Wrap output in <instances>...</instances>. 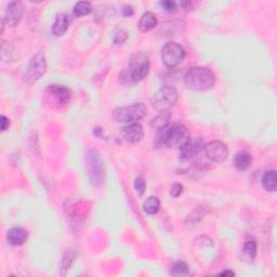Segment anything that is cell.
Masks as SVG:
<instances>
[{"instance_id": "obj_2", "label": "cell", "mask_w": 277, "mask_h": 277, "mask_svg": "<svg viewBox=\"0 0 277 277\" xmlns=\"http://www.w3.org/2000/svg\"><path fill=\"white\" fill-rule=\"evenodd\" d=\"M191 133L189 129L182 125L163 129L157 138L159 145H164L169 149H182L191 141Z\"/></svg>"}, {"instance_id": "obj_17", "label": "cell", "mask_w": 277, "mask_h": 277, "mask_svg": "<svg viewBox=\"0 0 277 277\" xmlns=\"http://www.w3.org/2000/svg\"><path fill=\"white\" fill-rule=\"evenodd\" d=\"M253 164V156L247 152H238L234 156L233 165L238 171H245Z\"/></svg>"}, {"instance_id": "obj_20", "label": "cell", "mask_w": 277, "mask_h": 277, "mask_svg": "<svg viewBox=\"0 0 277 277\" xmlns=\"http://www.w3.org/2000/svg\"><path fill=\"white\" fill-rule=\"evenodd\" d=\"M160 209V200L156 196H149V197L144 201L143 210L148 214H156Z\"/></svg>"}, {"instance_id": "obj_25", "label": "cell", "mask_w": 277, "mask_h": 277, "mask_svg": "<svg viewBox=\"0 0 277 277\" xmlns=\"http://www.w3.org/2000/svg\"><path fill=\"white\" fill-rule=\"evenodd\" d=\"M134 189L137 191L139 196H142L145 193V189H147V183L142 177H138L134 180Z\"/></svg>"}, {"instance_id": "obj_23", "label": "cell", "mask_w": 277, "mask_h": 277, "mask_svg": "<svg viewBox=\"0 0 277 277\" xmlns=\"http://www.w3.org/2000/svg\"><path fill=\"white\" fill-rule=\"evenodd\" d=\"M76 256H77V253L74 249L68 250L67 253L64 255L62 260V266H61L62 268L61 270L64 271L63 274H66V271H68V269L72 266L73 262L75 261V259H76Z\"/></svg>"}, {"instance_id": "obj_16", "label": "cell", "mask_w": 277, "mask_h": 277, "mask_svg": "<svg viewBox=\"0 0 277 277\" xmlns=\"http://www.w3.org/2000/svg\"><path fill=\"white\" fill-rule=\"evenodd\" d=\"M157 18H156L155 14L153 12H145L139 22L138 27L140 29V32L147 33L149 32L150 29L155 28L157 26Z\"/></svg>"}, {"instance_id": "obj_24", "label": "cell", "mask_w": 277, "mask_h": 277, "mask_svg": "<svg viewBox=\"0 0 277 277\" xmlns=\"http://www.w3.org/2000/svg\"><path fill=\"white\" fill-rule=\"evenodd\" d=\"M244 254L246 256H248L250 260H254L256 255V243L255 240H249L244 245Z\"/></svg>"}, {"instance_id": "obj_29", "label": "cell", "mask_w": 277, "mask_h": 277, "mask_svg": "<svg viewBox=\"0 0 277 277\" xmlns=\"http://www.w3.org/2000/svg\"><path fill=\"white\" fill-rule=\"evenodd\" d=\"M0 127H1V131H6L10 127V120L3 115L0 117Z\"/></svg>"}, {"instance_id": "obj_10", "label": "cell", "mask_w": 277, "mask_h": 277, "mask_svg": "<svg viewBox=\"0 0 277 277\" xmlns=\"http://www.w3.org/2000/svg\"><path fill=\"white\" fill-rule=\"evenodd\" d=\"M23 13H24V6L22 2L13 1L11 3H9L6 14H4L3 17L2 26L14 27L22 20Z\"/></svg>"}, {"instance_id": "obj_14", "label": "cell", "mask_w": 277, "mask_h": 277, "mask_svg": "<svg viewBox=\"0 0 277 277\" xmlns=\"http://www.w3.org/2000/svg\"><path fill=\"white\" fill-rule=\"evenodd\" d=\"M28 239L27 231L22 228H12L8 231L7 240L12 246H22Z\"/></svg>"}, {"instance_id": "obj_18", "label": "cell", "mask_w": 277, "mask_h": 277, "mask_svg": "<svg viewBox=\"0 0 277 277\" xmlns=\"http://www.w3.org/2000/svg\"><path fill=\"white\" fill-rule=\"evenodd\" d=\"M262 185L268 192H275L277 189V175L275 170L266 171L262 177Z\"/></svg>"}, {"instance_id": "obj_11", "label": "cell", "mask_w": 277, "mask_h": 277, "mask_svg": "<svg viewBox=\"0 0 277 277\" xmlns=\"http://www.w3.org/2000/svg\"><path fill=\"white\" fill-rule=\"evenodd\" d=\"M122 137L129 143H138L144 137V130L142 125L138 123L130 124L129 126H126L120 131Z\"/></svg>"}, {"instance_id": "obj_30", "label": "cell", "mask_w": 277, "mask_h": 277, "mask_svg": "<svg viewBox=\"0 0 277 277\" xmlns=\"http://www.w3.org/2000/svg\"><path fill=\"white\" fill-rule=\"evenodd\" d=\"M123 14L125 17H130V16H132L133 14V9L131 6H125L124 9H123Z\"/></svg>"}, {"instance_id": "obj_19", "label": "cell", "mask_w": 277, "mask_h": 277, "mask_svg": "<svg viewBox=\"0 0 277 277\" xmlns=\"http://www.w3.org/2000/svg\"><path fill=\"white\" fill-rule=\"evenodd\" d=\"M170 117H171V115L169 112H160L157 116H156V117L152 119L150 126H152V128H154L155 130L162 131L168 126L170 122Z\"/></svg>"}, {"instance_id": "obj_31", "label": "cell", "mask_w": 277, "mask_h": 277, "mask_svg": "<svg viewBox=\"0 0 277 277\" xmlns=\"http://www.w3.org/2000/svg\"><path fill=\"white\" fill-rule=\"evenodd\" d=\"M221 276H234V272H232L230 270H226V271H223V272H221L220 273Z\"/></svg>"}, {"instance_id": "obj_22", "label": "cell", "mask_w": 277, "mask_h": 277, "mask_svg": "<svg viewBox=\"0 0 277 277\" xmlns=\"http://www.w3.org/2000/svg\"><path fill=\"white\" fill-rule=\"evenodd\" d=\"M190 273L189 265L183 261L174 262L171 266V274L174 276H185Z\"/></svg>"}, {"instance_id": "obj_12", "label": "cell", "mask_w": 277, "mask_h": 277, "mask_svg": "<svg viewBox=\"0 0 277 277\" xmlns=\"http://www.w3.org/2000/svg\"><path fill=\"white\" fill-rule=\"evenodd\" d=\"M203 149L204 147L201 141L191 139L190 142L181 149V159L184 160V162L193 159L195 156H197L201 152Z\"/></svg>"}, {"instance_id": "obj_13", "label": "cell", "mask_w": 277, "mask_h": 277, "mask_svg": "<svg viewBox=\"0 0 277 277\" xmlns=\"http://www.w3.org/2000/svg\"><path fill=\"white\" fill-rule=\"evenodd\" d=\"M48 92L58 101L60 104H66L72 98V91L65 85H51L48 87Z\"/></svg>"}, {"instance_id": "obj_26", "label": "cell", "mask_w": 277, "mask_h": 277, "mask_svg": "<svg viewBox=\"0 0 277 277\" xmlns=\"http://www.w3.org/2000/svg\"><path fill=\"white\" fill-rule=\"evenodd\" d=\"M160 6L167 12H174L177 11L178 4L175 1H172V0H164V1L160 2Z\"/></svg>"}, {"instance_id": "obj_15", "label": "cell", "mask_w": 277, "mask_h": 277, "mask_svg": "<svg viewBox=\"0 0 277 277\" xmlns=\"http://www.w3.org/2000/svg\"><path fill=\"white\" fill-rule=\"evenodd\" d=\"M69 26V20L66 14L59 13L55 17L54 23L52 25V34L57 37H61L67 32Z\"/></svg>"}, {"instance_id": "obj_21", "label": "cell", "mask_w": 277, "mask_h": 277, "mask_svg": "<svg viewBox=\"0 0 277 277\" xmlns=\"http://www.w3.org/2000/svg\"><path fill=\"white\" fill-rule=\"evenodd\" d=\"M91 11H92V6L91 3L88 1H79L75 4V7L73 9L74 16L78 18L88 16V14L91 13Z\"/></svg>"}, {"instance_id": "obj_9", "label": "cell", "mask_w": 277, "mask_h": 277, "mask_svg": "<svg viewBox=\"0 0 277 277\" xmlns=\"http://www.w3.org/2000/svg\"><path fill=\"white\" fill-rule=\"evenodd\" d=\"M206 156L213 163H223L229 156V149L221 141H211L204 147Z\"/></svg>"}, {"instance_id": "obj_4", "label": "cell", "mask_w": 277, "mask_h": 277, "mask_svg": "<svg viewBox=\"0 0 277 277\" xmlns=\"http://www.w3.org/2000/svg\"><path fill=\"white\" fill-rule=\"evenodd\" d=\"M148 109L143 103H134L129 107H117L113 110V118L117 123L133 124L147 116Z\"/></svg>"}, {"instance_id": "obj_8", "label": "cell", "mask_w": 277, "mask_h": 277, "mask_svg": "<svg viewBox=\"0 0 277 277\" xmlns=\"http://www.w3.org/2000/svg\"><path fill=\"white\" fill-rule=\"evenodd\" d=\"M186 52L181 44L170 42L165 44L162 49V60L163 63L167 67H177L184 61Z\"/></svg>"}, {"instance_id": "obj_7", "label": "cell", "mask_w": 277, "mask_h": 277, "mask_svg": "<svg viewBox=\"0 0 277 277\" xmlns=\"http://www.w3.org/2000/svg\"><path fill=\"white\" fill-rule=\"evenodd\" d=\"M149 58L147 53L137 52L130 58L128 63L129 76L133 82H141L149 75Z\"/></svg>"}, {"instance_id": "obj_6", "label": "cell", "mask_w": 277, "mask_h": 277, "mask_svg": "<svg viewBox=\"0 0 277 277\" xmlns=\"http://www.w3.org/2000/svg\"><path fill=\"white\" fill-rule=\"evenodd\" d=\"M47 61L44 54L38 52L29 60L26 70L24 73V82L28 85H32L42 78L47 72Z\"/></svg>"}, {"instance_id": "obj_5", "label": "cell", "mask_w": 277, "mask_h": 277, "mask_svg": "<svg viewBox=\"0 0 277 277\" xmlns=\"http://www.w3.org/2000/svg\"><path fill=\"white\" fill-rule=\"evenodd\" d=\"M179 100V93L177 89L171 87V85H166V87L160 88L158 91H156L153 95L150 103L152 107L158 110V112H168V110L173 107L175 103Z\"/></svg>"}, {"instance_id": "obj_3", "label": "cell", "mask_w": 277, "mask_h": 277, "mask_svg": "<svg viewBox=\"0 0 277 277\" xmlns=\"http://www.w3.org/2000/svg\"><path fill=\"white\" fill-rule=\"evenodd\" d=\"M85 168L91 185L101 186L104 183L105 167L98 150L90 149L85 155Z\"/></svg>"}, {"instance_id": "obj_1", "label": "cell", "mask_w": 277, "mask_h": 277, "mask_svg": "<svg viewBox=\"0 0 277 277\" xmlns=\"http://www.w3.org/2000/svg\"><path fill=\"white\" fill-rule=\"evenodd\" d=\"M186 87L194 91H204L213 87L215 76L213 70L204 66L191 67L184 75Z\"/></svg>"}, {"instance_id": "obj_28", "label": "cell", "mask_w": 277, "mask_h": 277, "mask_svg": "<svg viewBox=\"0 0 277 277\" xmlns=\"http://www.w3.org/2000/svg\"><path fill=\"white\" fill-rule=\"evenodd\" d=\"M127 39V33H126L125 31H123V29H119V31L116 32L115 34V36H114V43H125V40Z\"/></svg>"}, {"instance_id": "obj_27", "label": "cell", "mask_w": 277, "mask_h": 277, "mask_svg": "<svg viewBox=\"0 0 277 277\" xmlns=\"http://www.w3.org/2000/svg\"><path fill=\"white\" fill-rule=\"evenodd\" d=\"M183 192V185L180 183H174L172 184L170 189V196L173 198H178L179 196Z\"/></svg>"}]
</instances>
